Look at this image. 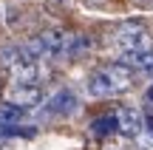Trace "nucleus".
Listing matches in <instances>:
<instances>
[{
    "label": "nucleus",
    "mask_w": 153,
    "mask_h": 150,
    "mask_svg": "<svg viewBox=\"0 0 153 150\" xmlns=\"http://www.w3.org/2000/svg\"><path fill=\"white\" fill-rule=\"evenodd\" d=\"M145 99H148L150 105H153V88H148V94H145Z\"/></svg>",
    "instance_id": "nucleus-11"
},
{
    "label": "nucleus",
    "mask_w": 153,
    "mask_h": 150,
    "mask_svg": "<svg viewBox=\"0 0 153 150\" xmlns=\"http://www.w3.org/2000/svg\"><path fill=\"white\" fill-rule=\"evenodd\" d=\"M26 48L31 51L34 60H43V57H76V54L91 48V37L51 28V31H43L34 40H28Z\"/></svg>",
    "instance_id": "nucleus-1"
},
{
    "label": "nucleus",
    "mask_w": 153,
    "mask_h": 150,
    "mask_svg": "<svg viewBox=\"0 0 153 150\" xmlns=\"http://www.w3.org/2000/svg\"><path fill=\"white\" fill-rule=\"evenodd\" d=\"M76 111H79L76 94L68 91V88H60L48 99H43V105H37L34 113H37V119H62V116H74Z\"/></svg>",
    "instance_id": "nucleus-3"
},
{
    "label": "nucleus",
    "mask_w": 153,
    "mask_h": 150,
    "mask_svg": "<svg viewBox=\"0 0 153 150\" xmlns=\"http://www.w3.org/2000/svg\"><path fill=\"white\" fill-rule=\"evenodd\" d=\"M128 88H131V68L119 65V62L99 68V71H94L91 77L85 79V91H88V96H94V99L119 96V94H125Z\"/></svg>",
    "instance_id": "nucleus-2"
},
{
    "label": "nucleus",
    "mask_w": 153,
    "mask_h": 150,
    "mask_svg": "<svg viewBox=\"0 0 153 150\" xmlns=\"http://www.w3.org/2000/svg\"><path fill=\"white\" fill-rule=\"evenodd\" d=\"M119 65L131 68V71H142L153 77V48H136V51H122L119 54Z\"/></svg>",
    "instance_id": "nucleus-6"
},
{
    "label": "nucleus",
    "mask_w": 153,
    "mask_h": 150,
    "mask_svg": "<svg viewBox=\"0 0 153 150\" xmlns=\"http://www.w3.org/2000/svg\"><path fill=\"white\" fill-rule=\"evenodd\" d=\"M114 45L119 51H136V48H153V37L148 34V28L133 23V26H122L114 34Z\"/></svg>",
    "instance_id": "nucleus-4"
},
{
    "label": "nucleus",
    "mask_w": 153,
    "mask_h": 150,
    "mask_svg": "<svg viewBox=\"0 0 153 150\" xmlns=\"http://www.w3.org/2000/svg\"><path fill=\"white\" fill-rule=\"evenodd\" d=\"M11 71H14V85H43L45 82V68L40 65V60L23 62Z\"/></svg>",
    "instance_id": "nucleus-7"
},
{
    "label": "nucleus",
    "mask_w": 153,
    "mask_h": 150,
    "mask_svg": "<svg viewBox=\"0 0 153 150\" xmlns=\"http://www.w3.org/2000/svg\"><path fill=\"white\" fill-rule=\"evenodd\" d=\"M119 133H125L128 139H139V136L148 130V119L142 116V111L133 105H122L119 111Z\"/></svg>",
    "instance_id": "nucleus-5"
},
{
    "label": "nucleus",
    "mask_w": 153,
    "mask_h": 150,
    "mask_svg": "<svg viewBox=\"0 0 153 150\" xmlns=\"http://www.w3.org/2000/svg\"><path fill=\"white\" fill-rule=\"evenodd\" d=\"M26 111L28 108H23V105H17V102H3L0 105V122H20L23 116H26Z\"/></svg>",
    "instance_id": "nucleus-10"
},
{
    "label": "nucleus",
    "mask_w": 153,
    "mask_h": 150,
    "mask_svg": "<svg viewBox=\"0 0 153 150\" xmlns=\"http://www.w3.org/2000/svg\"><path fill=\"white\" fill-rule=\"evenodd\" d=\"M94 136H111V133H119V113H105V116L94 119L91 122Z\"/></svg>",
    "instance_id": "nucleus-9"
},
{
    "label": "nucleus",
    "mask_w": 153,
    "mask_h": 150,
    "mask_svg": "<svg viewBox=\"0 0 153 150\" xmlns=\"http://www.w3.org/2000/svg\"><path fill=\"white\" fill-rule=\"evenodd\" d=\"M9 99L17 102V105H23V108H34L43 99V85H11Z\"/></svg>",
    "instance_id": "nucleus-8"
}]
</instances>
